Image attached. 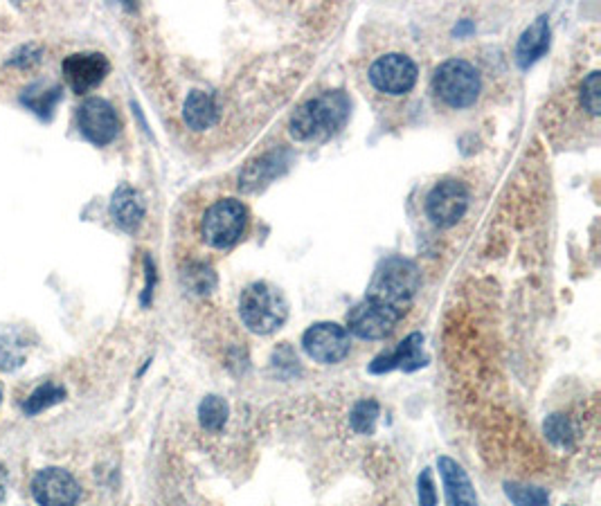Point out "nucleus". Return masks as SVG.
<instances>
[{
    "label": "nucleus",
    "mask_w": 601,
    "mask_h": 506,
    "mask_svg": "<svg viewBox=\"0 0 601 506\" xmlns=\"http://www.w3.org/2000/svg\"><path fill=\"white\" fill-rule=\"evenodd\" d=\"M286 165H289V158H286L284 151L264 153V156H259L253 162H248L246 169L241 171L239 189H241V192H248V194L259 192V189L271 185L273 180L286 169Z\"/></svg>",
    "instance_id": "2eb2a0df"
},
{
    "label": "nucleus",
    "mask_w": 601,
    "mask_h": 506,
    "mask_svg": "<svg viewBox=\"0 0 601 506\" xmlns=\"http://www.w3.org/2000/svg\"><path fill=\"white\" fill-rule=\"evenodd\" d=\"M545 437L550 439V444L556 448H572L574 444V430L570 419L565 414H550L545 419Z\"/></svg>",
    "instance_id": "393cba45"
},
{
    "label": "nucleus",
    "mask_w": 601,
    "mask_h": 506,
    "mask_svg": "<svg viewBox=\"0 0 601 506\" xmlns=\"http://www.w3.org/2000/svg\"><path fill=\"white\" fill-rule=\"evenodd\" d=\"M505 493L514 506H550V495L541 486L532 484H505Z\"/></svg>",
    "instance_id": "b1692460"
},
{
    "label": "nucleus",
    "mask_w": 601,
    "mask_h": 506,
    "mask_svg": "<svg viewBox=\"0 0 601 506\" xmlns=\"http://www.w3.org/2000/svg\"><path fill=\"white\" fill-rule=\"evenodd\" d=\"M403 313L392 306L365 297L347 313V333H354L361 340H383L397 327Z\"/></svg>",
    "instance_id": "0eeeda50"
},
{
    "label": "nucleus",
    "mask_w": 601,
    "mask_h": 506,
    "mask_svg": "<svg viewBox=\"0 0 601 506\" xmlns=\"http://www.w3.org/2000/svg\"><path fill=\"white\" fill-rule=\"evenodd\" d=\"M228 417H230V408H228L226 399H221V396L210 394L201 401L199 421L208 432H221L223 428H226Z\"/></svg>",
    "instance_id": "aec40b11"
},
{
    "label": "nucleus",
    "mask_w": 601,
    "mask_h": 506,
    "mask_svg": "<svg viewBox=\"0 0 601 506\" xmlns=\"http://www.w3.org/2000/svg\"><path fill=\"white\" fill-rule=\"evenodd\" d=\"M433 90L446 106L462 111L478 102L482 90L480 72L466 59H448L435 70Z\"/></svg>",
    "instance_id": "39448f33"
},
{
    "label": "nucleus",
    "mask_w": 601,
    "mask_h": 506,
    "mask_svg": "<svg viewBox=\"0 0 601 506\" xmlns=\"http://www.w3.org/2000/svg\"><path fill=\"white\" fill-rule=\"evenodd\" d=\"M550 39H552V30H550V18L547 16H538L536 21L527 27V30L520 34L518 45H516V63L523 70L543 57V54L550 50Z\"/></svg>",
    "instance_id": "f3484780"
},
{
    "label": "nucleus",
    "mask_w": 601,
    "mask_h": 506,
    "mask_svg": "<svg viewBox=\"0 0 601 506\" xmlns=\"http://www.w3.org/2000/svg\"><path fill=\"white\" fill-rule=\"evenodd\" d=\"M347 117L349 97L343 90H327V93L311 97L295 108L289 120V133L298 142L329 138V135L343 129Z\"/></svg>",
    "instance_id": "f257e3e1"
},
{
    "label": "nucleus",
    "mask_w": 601,
    "mask_h": 506,
    "mask_svg": "<svg viewBox=\"0 0 601 506\" xmlns=\"http://www.w3.org/2000/svg\"><path fill=\"white\" fill-rule=\"evenodd\" d=\"M145 212H147L145 198H142V194L136 187L124 183L115 189L111 196V216L122 230L127 232L138 230L142 219H145Z\"/></svg>",
    "instance_id": "dca6fc26"
},
{
    "label": "nucleus",
    "mask_w": 601,
    "mask_h": 506,
    "mask_svg": "<svg viewBox=\"0 0 601 506\" xmlns=\"http://www.w3.org/2000/svg\"><path fill=\"white\" fill-rule=\"evenodd\" d=\"M239 318L250 333L268 336L284 327L289 318V302L277 286L255 282L246 286L239 297Z\"/></svg>",
    "instance_id": "f03ea898"
},
{
    "label": "nucleus",
    "mask_w": 601,
    "mask_h": 506,
    "mask_svg": "<svg viewBox=\"0 0 601 506\" xmlns=\"http://www.w3.org/2000/svg\"><path fill=\"white\" fill-rule=\"evenodd\" d=\"M439 475L444 482V493H446V506H480L478 504V493L473 489L471 477L466 475L464 468L451 457H439L437 459Z\"/></svg>",
    "instance_id": "4468645a"
},
{
    "label": "nucleus",
    "mask_w": 601,
    "mask_h": 506,
    "mask_svg": "<svg viewBox=\"0 0 601 506\" xmlns=\"http://www.w3.org/2000/svg\"><path fill=\"white\" fill-rule=\"evenodd\" d=\"M428 365V356L424 354V336L419 331L403 338L397 347L376 356L370 363V374H388L394 369L401 372H417Z\"/></svg>",
    "instance_id": "ddd939ff"
},
{
    "label": "nucleus",
    "mask_w": 601,
    "mask_h": 506,
    "mask_svg": "<svg viewBox=\"0 0 601 506\" xmlns=\"http://www.w3.org/2000/svg\"><path fill=\"white\" fill-rule=\"evenodd\" d=\"M28 342H25L16 331H7L0 338V369L12 372L19 365H23L25 354H28Z\"/></svg>",
    "instance_id": "4be33fe9"
},
{
    "label": "nucleus",
    "mask_w": 601,
    "mask_h": 506,
    "mask_svg": "<svg viewBox=\"0 0 601 506\" xmlns=\"http://www.w3.org/2000/svg\"><path fill=\"white\" fill-rule=\"evenodd\" d=\"M599 70H592L590 75L581 81L579 88V102L583 106V111L588 115L597 117L599 115V106H601V84H599Z\"/></svg>",
    "instance_id": "a878e982"
},
{
    "label": "nucleus",
    "mask_w": 601,
    "mask_h": 506,
    "mask_svg": "<svg viewBox=\"0 0 601 506\" xmlns=\"http://www.w3.org/2000/svg\"><path fill=\"white\" fill-rule=\"evenodd\" d=\"M302 349L320 365H338L349 356L352 340L345 327L336 322H316L304 331Z\"/></svg>",
    "instance_id": "1a4fd4ad"
},
{
    "label": "nucleus",
    "mask_w": 601,
    "mask_h": 506,
    "mask_svg": "<svg viewBox=\"0 0 601 506\" xmlns=\"http://www.w3.org/2000/svg\"><path fill=\"white\" fill-rule=\"evenodd\" d=\"M417 489H419V504L421 506H437V491H435V480H433V471L430 468H424L417 480Z\"/></svg>",
    "instance_id": "cd10ccee"
},
{
    "label": "nucleus",
    "mask_w": 601,
    "mask_h": 506,
    "mask_svg": "<svg viewBox=\"0 0 601 506\" xmlns=\"http://www.w3.org/2000/svg\"><path fill=\"white\" fill-rule=\"evenodd\" d=\"M469 201V189H466L462 180H439L426 198L428 219L433 221L437 228H453V225L464 219L466 210H469Z\"/></svg>",
    "instance_id": "6e6552de"
},
{
    "label": "nucleus",
    "mask_w": 601,
    "mask_h": 506,
    "mask_svg": "<svg viewBox=\"0 0 601 506\" xmlns=\"http://www.w3.org/2000/svg\"><path fill=\"white\" fill-rule=\"evenodd\" d=\"M381 408L374 399H363L354 405L352 414H349V423H352V430L356 435H372L376 428V421H379Z\"/></svg>",
    "instance_id": "5701e85b"
},
{
    "label": "nucleus",
    "mask_w": 601,
    "mask_h": 506,
    "mask_svg": "<svg viewBox=\"0 0 601 506\" xmlns=\"http://www.w3.org/2000/svg\"><path fill=\"white\" fill-rule=\"evenodd\" d=\"M66 399V390L57 383H46L41 385L34 390L28 399H25L23 403V412L30 414V417H34V414H39L43 410L52 408V405H57Z\"/></svg>",
    "instance_id": "412c9836"
},
{
    "label": "nucleus",
    "mask_w": 601,
    "mask_h": 506,
    "mask_svg": "<svg viewBox=\"0 0 601 506\" xmlns=\"http://www.w3.org/2000/svg\"><path fill=\"white\" fill-rule=\"evenodd\" d=\"M111 63L102 52H77L64 61V75L77 95L91 93L109 75Z\"/></svg>",
    "instance_id": "f8f14e48"
},
{
    "label": "nucleus",
    "mask_w": 601,
    "mask_h": 506,
    "mask_svg": "<svg viewBox=\"0 0 601 506\" xmlns=\"http://www.w3.org/2000/svg\"><path fill=\"white\" fill-rule=\"evenodd\" d=\"M419 284V268L412 264L410 259L388 257L374 270L370 288H367V297L388 304L392 309L403 313L406 306L412 302V297L417 295Z\"/></svg>",
    "instance_id": "7ed1b4c3"
},
{
    "label": "nucleus",
    "mask_w": 601,
    "mask_h": 506,
    "mask_svg": "<svg viewBox=\"0 0 601 506\" xmlns=\"http://www.w3.org/2000/svg\"><path fill=\"white\" fill-rule=\"evenodd\" d=\"M0 399H3V394H0Z\"/></svg>",
    "instance_id": "7c9ffc66"
},
{
    "label": "nucleus",
    "mask_w": 601,
    "mask_h": 506,
    "mask_svg": "<svg viewBox=\"0 0 601 506\" xmlns=\"http://www.w3.org/2000/svg\"><path fill=\"white\" fill-rule=\"evenodd\" d=\"M32 498L39 506H75L82 486L64 468H43L32 480Z\"/></svg>",
    "instance_id": "9b49d317"
},
{
    "label": "nucleus",
    "mask_w": 601,
    "mask_h": 506,
    "mask_svg": "<svg viewBox=\"0 0 601 506\" xmlns=\"http://www.w3.org/2000/svg\"><path fill=\"white\" fill-rule=\"evenodd\" d=\"M59 99H61V86L43 88V84H37L23 90L21 104L28 106L34 115L41 117V120H50Z\"/></svg>",
    "instance_id": "6ab92c4d"
},
{
    "label": "nucleus",
    "mask_w": 601,
    "mask_h": 506,
    "mask_svg": "<svg viewBox=\"0 0 601 506\" xmlns=\"http://www.w3.org/2000/svg\"><path fill=\"white\" fill-rule=\"evenodd\" d=\"M187 284H190L196 293H208L214 286V273L208 266L190 268V273H185Z\"/></svg>",
    "instance_id": "bb28decb"
},
{
    "label": "nucleus",
    "mask_w": 601,
    "mask_h": 506,
    "mask_svg": "<svg viewBox=\"0 0 601 506\" xmlns=\"http://www.w3.org/2000/svg\"><path fill=\"white\" fill-rule=\"evenodd\" d=\"M39 54H41L39 48H34V45H25V48L16 54L14 59H10V63L12 66H30V63L39 61Z\"/></svg>",
    "instance_id": "c85d7f7f"
},
{
    "label": "nucleus",
    "mask_w": 601,
    "mask_h": 506,
    "mask_svg": "<svg viewBox=\"0 0 601 506\" xmlns=\"http://www.w3.org/2000/svg\"><path fill=\"white\" fill-rule=\"evenodd\" d=\"M183 120L192 131H208L219 120L217 99L208 90H192L183 104Z\"/></svg>",
    "instance_id": "a211bd4d"
},
{
    "label": "nucleus",
    "mask_w": 601,
    "mask_h": 506,
    "mask_svg": "<svg viewBox=\"0 0 601 506\" xmlns=\"http://www.w3.org/2000/svg\"><path fill=\"white\" fill-rule=\"evenodd\" d=\"M367 77H370V84L379 90V93L399 97L415 88L419 70L417 63L406 57V54L390 52L372 63Z\"/></svg>",
    "instance_id": "423d86ee"
},
{
    "label": "nucleus",
    "mask_w": 601,
    "mask_h": 506,
    "mask_svg": "<svg viewBox=\"0 0 601 506\" xmlns=\"http://www.w3.org/2000/svg\"><path fill=\"white\" fill-rule=\"evenodd\" d=\"M77 126L97 147L111 144L120 133V117L104 97H88L77 108Z\"/></svg>",
    "instance_id": "9d476101"
},
{
    "label": "nucleus",
    "mask_w": 601,
    "mask_h": 506,
    "mask_svg": "<svg viewBox=\"0 0 601 506\" xmlns=\"http://www.w3.org/2000/svg\"><path fill=\"white\" fill-rule=\"evenodd\" d=\"M5 489H7V473H5V468L0 466V500L5 498Z\"/></svg>",
    "instance_id": "c756f323"
},
{
    "label": "nucleus",
    "mask_w": 601,
    "mask_h": 506,
    "mask_svg": "<svg viewBox=\"0 0 601 506\" xmlns=\"http://www.w3.org/2000/svg\"><path fill=\"white\" fill-rule=\"evenodd\" d=\"M248 228V210L237 198H221L205 210L201 219V237L214 250L237 246Z\"/></svg>",
    "instance_id": "20e7f679"
}]
</instances>
